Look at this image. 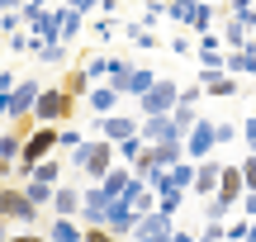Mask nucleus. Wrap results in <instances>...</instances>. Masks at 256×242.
Masks as SVG:
<instances>
[{
    "instance_id": "obj_6",
    "label": "nucleus",
    "mask_w": 256,
    "mask_h": 242,
    "mask_svg": "<svg viewBox=\"0 0 256 242\" xmlns=\"http://www.w3.org/2000/svg\"><path fill=\"white\" fill-rule=\"evenodd\" d=\"M19 133H0V162H19Z\"/></svg>"
},
{
    "instance_id": "obj_2",
    "label": "nucleus",
    "mask_w": 256,
    "mask_h": 242,
    "mask_svg": "<svg viewBox=\"0 0 256 242\" xmlns=\"http://www.w3.org/2000/svg\"><path fill=\"white\" fill-rule=\"evenodd\" d=\"M34 200L24 195V190H10V186H0V218H14V224H34Z\"/></svg>"
},
{
    "instance_id": "obj_3",
    "label": "nucleus",
    "mask_w": 256,
    "mask_h": 242,
    "mask_svg": "<svg viewBox=\"0 0 256 242\" xmlns=\"http://www.w3.org/2000/svg\"><path fill=\"white\" fill-rule=\"evenodd\" d=\"M76 166H86L90 176H100V171L110 166V148H104V142H86V148H76Z\"/></svg>"
},
{
    "instance_id": "obj_8",
    "label": "nucleus",
    "mask_w": 256,
    "mask_h": 242,
    "mask_svg": "<svg viewBox=\"0 0 256 242\" xmlns=\"http://www.w3.org/2000/svg\"><path fill=\"white\" fill-rule=\"evenodd\" d=\"M90 104H95V110H110V104H114V90H90Z\"/></svg>"
},
{
    "instance_id": "obj_10",
    "label": "nucleus",
    "mask_w": 256,
    "mask_h": 242,
    "mask_svg": "<svg viewBox=\"0 0 256 242\" xmlns=\"http://www.w3.org/2000/svg\"><path fill=\"white\" fill-rule=\"evenodd\" d=\"M0 90H14V81H10V76H5V72H0Z\"/></svg>"
},
{
    "instance_id": "obj_4",
    "label": "nucleus",
    "mask_w": 256,
    "mask_h": 242,
    "mask_svg": "<svg viewBox=\"0 0 256 242\" xmlns=\"http://www.w3.org/2000/svg\"><path fill=\"white\" fill-rule=\"evenodd\" d=\"M34 100H38V86H34V81L14 86V90H10V104H5V114H10V119H24V114L34 110Z\"/></svg>"
},
{
    "instance_id": "obj_7",
    "label": "nucleus",
    "mask_w": 256,
    "mask_h": 242,
    "mask_svg": "<svg viewBox=\"0 0 256 242\" xmlns=\"http://www.w3.org/2000/svg\"><path fill=\"white\" fill-rule=\"evenodd\" d=\"M34 176H38V180H48V186H52V180L62 176V166H57V162H34Z\"/></svg>"
},
{
    "instance_id": "obj_5",
    "label": "nucleus",
    "mask_w": 256,
    "mask_h": 242,
    "mask_svg": "<svg viewBox=\"0 0 256 242\" xmlns=\"http://www.w3.org/2000/svg\"><path fill=\"white\" fill-rule=\"evenodd\" d=\"M52 204H57V214H76V190H72V186L52 190Z\"/></svg>"
},
{
    "instance_id": "obj_9",
    "label": "nucleus",
    "mask_w": 256,
    "mask_h": 242,
    "mask_svg": "<svg viewBox=\"0 0 256 242\" xmlns=\"http://www.w3.org/2000/svg\"><path fill=\"white\" fill-rule=\"evenodd\" d=\"M52 238H81V228H76V224H66V218H62V224H52Z\"/></svg>"
},
{
    "instance_id": "obj_1",
    "label": "nucleus",
    "mask_w": 256,
    "mask_h": 242,
    "mask_svg": "<svg viewBox=\"0 0 256 242\" xmlns=\"http://www.w3.org/2000/svg\"><path fill=\"white\" fill-rule=\"evenodd\" d=\"M34 114L38 124H62L66 114H72V95L66 90H38V100H34Z\"/></svg>"
}]
</instances>
